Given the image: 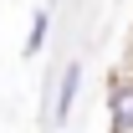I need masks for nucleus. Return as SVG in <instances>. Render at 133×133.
<instances>
[{"mask_svg":"<svg viewBox=\"0 0 133 133\" xmlns=\"http://www.w3.org/2000/svg\"><path fill=\"white\" fill-rule=\"evenodd\" d=\"M77 82H82V66L72 62L62 72V82H56V123H66V113H72V102H77Z\"/></svg>","mask_w":133,"mask_h":133,"instance_id":"f03ea898","label":"nucleus"},{"mask_svg":"<svg viewBox=\"0 0 133 133\" xmlns=\"http://www.w3.org/2000/svg\"><path fill=\"white\" fill-rule=\"evenodd\" d=\"M46 31H51V16L36 10V16H31V36H26V56H36V51L46 46Z\"/></svg>","mask_w":133,"mask_h":133,"instance_id":"7ed1b4c3","label":"nucleus"},{"mask_svg":"<svg viewBox=\"0 0 133 133\" xmlns=\"http://www.w3.org/2000/svg\"><path fill=\"white\" fill-rule=\"evenodd\" d=\"M108 128L113 133H133V77H118L108 87Z\"/></svg>","mask_w":133,"mask_h":133,"instance_id":"f257e3e1","label":"nucleus"}]
</instances>
